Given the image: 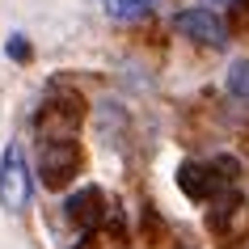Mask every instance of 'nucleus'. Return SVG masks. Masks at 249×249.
I'll return each instance as SVG.
<instances>
[{"label": "nucleus", "mask_w": 249, "mask_h": 249, "mask_svg": "<svg viewBox=\"0 0 249 249\" xmlns=\"http://www.w3.org/2000/svg\"><path fill=\"white\" fill-rule=\"evenodd\" d=\"M220 182H224V178H215V169H211V165H198V160H186L182 169H178V186H182V195L195 198V203L215 198Z\"/></svg>", "instance_id": "7"}, {"label": "nucleus", "mask_w": 249, "mask_h": 249, "mask_svg": "<svg viewBox=\"0 0 249 249\" xmlns=\"http://www.w3.org/2000/svg\"><path fill=\"white\" fill-rule=\"evenodd\" d=\"M160 0H102V9L110 21H144L157 13Z\"/></svg>", "instance_id": "8"}, {"label": "nucleus", "mask_w": 249, "mask_h": 249, "mask_svg": "<svg viewBox=\"0 0 249 249\" xmlns=\"http://www.w3.org/2000/svg\"><path fill=\"white\" fill-rule=\"evenodd\" d=\"M173 26H178L182 38L203 42V47H224L228 42V26H224V17L215 9H182L173 17Z\"/></svg>", "instance_id": "4"}, {"label": "nucleus", "mask_w": 249, "mask_h": 249, "mask_svg": "<svg viewBox=\"0 0 249 249\" xmlns=\"http://www.w3.org/2000/svg\"><path fill=\"white\" fill-rule=\"evenodd\" d=\"M34 195V178L26 169V152L21 144H9L0 157V207L4 211H26Z\"/></svg>", "instance_id": "2"}, {"label": "nucleus", "mask_w": 249, "mask_h": 249, "mask_svg": "<svg viewBox=\"0 0 249 249\" xmlns=\"http://www.w3.org/2000/svg\"><path fill=\"white\" fill-rule=\"evenodd\" d=\"M228 97L249 102V59H236V64L228 68Z\"/></svg>", "instance_id": "9"}, {"label": "nucleus", "mask_w": 249, "mask_h": 249, "mask_svg": "<svg viewBox=\"0 0 249 249\" xmlns=\"http://www.w3.org/2000/svg\"><path fill=\"white\" fill-rule=\"evenodd\" d=\"M207 4H241V0H207Z\"/></svg>", "instance_id": "12"}, {"label": "nucleus", "mask_w": 249, "mask_h": 249, "mask_svg": "<svg viewBox=\"0 0 249 249\" xmlns=\"http://www.w3.org/2000/svg\"><path fill=\"white\" fill-rule=\"evenodd\" d=\"M9 55H13L17 64H26V59H30V38H26V34H13V38H9Z\"/></svg>", "instance_id": "11"}, {"label": "nucleus", "mask_w": 249, "mask_h": 249, "mask_svg": "<svg viewBox=\"0 0 249 249\" xmlns=\"http://www.w3.org/2000/svg\"><path fill=\"white\" fill-rule=\"evenodd\" d=\"M68 220L76 224V228H85V232L102 228V220H106V195L97 190V186L76 190V195L68 198Z\"/></svg>", "instance_id": "5"}, {"label": "nucleus", "mask_w": 249, "mask_h": 249, "mask_svg": "<svg viewBox=\"0 0 249 249\" xmlns=\"http://www.w3.org/2000/svg\"><path fill=\"white\" fill-rule=\"evenodd\" d=\"M76 249H123V236H110L106 228H93V232H85V241H80Z\"/></svg>", "instance_id": "10"}, {"label": "nucleus", "mask_w": 249, "mask_h": 249, "mask_svg": "<svg viewBox=\"0 0 249 249\" xmlns=\"http://www.w3.org/2000/svg\"><path fill=\"white\" fill-rule=\"evenodd\" d=\"M211 228L224 236V241H241L249 232V203L241 195H228L220 207L211 211Z\"/></svg>", "instance_id": "6"}, {"label": "nucleus", "mask_w": 249, "mask_h": 249, "mask_svg": "<svg viewBox=\"0 0 249 249\" xmlns=\"http://www.w3.org/2000/svg\"><path fill=\"white\" fill-rule=\"evenodd\" d=\"M80 169V148L76 140H47L38 148V173H42V186L51 190H64Z\"/></svg>", "instance_id": "3"}, {"label": "nucleus", "mask_w": 249, "mask_h": 249, "mask_svg": "<svg viewBox=\"0 0 249 249\" xmlns=\"http://www.w3.org/2000/svg\"><path fill=\"white\" fill-rule=\"evenodd\" d=\"M80 123H85V97L72 89H51L42 97L38 114H34V127H38L42 144L47 140H76Z\"/></svg>", "instance_id": "1"}]
</instances>
